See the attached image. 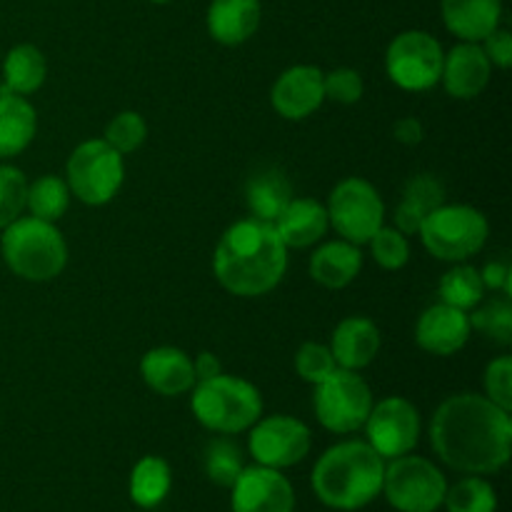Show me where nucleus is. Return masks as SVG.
Wrapping results in <instances>:
<instances>
[{"mask_svg": "<svg viewBox=\"0 0 512 512\" xmlns=\"http://www.w3.org/2000/svg\"><path fill=\"white\" fill-rule=\"evenodd\" d=\"M430 443L438 458L458 473H498L508 465L512 450L510 410L485 395H450L430 420Z\"/></svg>", "mask_w": 512, "mask_h": 512, "instance_id": "f257e3e1", "label": "nucleus"}, {"mask_svg": "<svg viewBox=\"0 0 512 512\" xmlns=\"http://www.w3.org/2000/svg\"><path fill=\"white\" fill-rule=\"evenodd\" d=\"M218 283L238 298H260L278 288L288 270V248L273 223L245 218L230 225L213 255Z\"/></svg>", "mask_w": 512, "mask_h": 512, "instance_id": "f03ea898", "label": "nucleus"}, {"mask_svg": "<svg viewBox=\"0 0 512 512\" xmlns=\"http://www.w3.org/2000/svg\"><path fill=\"white\" fill-rule=\"evenodd\" d=\"M385 460L363 440H345L318 458L313 468L315 495L330 510H363L383 493Z\"/></svg>", "mask_w": 512, "mask_h": 512, "instance_id": "7ed1b4c3", "label": "nucleus"}, {"mask_svg": "<svg viewBox=\"0 0 512 512\" xmlns=\"http://www.w3.org/2000/svg\"><path fill=\"white\" fill-rule=\"evenodd\" d=\"M0 253L5 265L18 278L30 283H48L58 278L68 265V243L55 223L28 215L3 228Z\"/></svg>", "mask_w": 512, "mask_h": 512, "instance_id": "20e7f679", "label": "nucleus"}, {"mask_svg": "<svg viewBox=\"0 0 512 512\" xmlns=\"http://www.w3.org/2000/svg\"><path fill=\"white\" fill-rule=\"evenodd\" d=\"M190 408L198 423L210 433L238 435L258 423L263 415V398L248 380L220 373L193 385Z\"/></svg>", "mask_w": 512, "mask_h": 512, "instance_id": "39448f33", "label": "nucleus"}, {"mask_svg": "<svg viewBox=\"0 0 512 512\" xmlns=\"http://www.w3.org/2000/svg\"><path fill=\"white\" fill-rule=\"evenodd\" d=\"M488 218L473 205H440L420 225L425 250L445 263H465L488 243Z\"/></svg>", "mask_w": 512, "mask_h": 512, "instance_id": "423d86ee", "label": "nucleus"}, {"mask_svg": "<svg viewBox=\"0 0 512 512\" xmlns=\"http://www.w3.org/2000/svg\"><path fill=\"white\" fill-rule=\"evenodd\" d=\"M123 158L125 155H120L103 138L80 143L65 163V183H68L70 195H75L80 203L93 205V208L110 203L123 188Z\"/></svg>", "mask_w": 512, "mask_h": 512, "instance_id": "0eeeda50", "label": "nucleus"}, {"mask_svg": "<svg viewBox=\"0 0 512 512\" xmlns=\"http://www.w3.org/2000/svg\"><path fill=\"white\" fill-rule=\"evenodd\" d=\"M445 480L443 470L420 455H400L385 463L383 493L398 512H438L443 508Z\"/></svg>", "mask_w": 512, "mask_h": 512, "instance_id": "6e6552de", "label": "nucleus"}, {"mask_svg": "<svg viewBox=\"0 0 512 512\" xmlns=\"http://www.w3.org/2000/svg\"><path fill=\"white\" fill-rule=\"evenodd\" d=\"M313 408L318 423L335 435L355 433L368 420L373 408V390L358 370L338 368L330 378L315 385Z\"/></svg>", "mask_w": 512, "mask_h": 512, "instance_id": "1a4fd4ad", "label": "nucleus"}, {"mask_svg": "<svg viewBox=\"0 0 512 512\" xmlns=\"http://www.w3.org/2000/svg\"><path fill=\"white\" fill-rule=\"evenodd\" d=\"M328 220L348 243L365 245L385 225V203L365 178H345L330 193Z\"/></svg>", "mask_w": 512, "mask_h": 512, "instance_id": "9d476101", "label": "nucleus"}, {"mask_svg": "<svg viewBox=\"0 0 512 512\" xmlns=\"http://www.w3.org/2000/svg\"><path fill=\"white\" fill-rule=\"evenodd\" d=\"M443 48L425 30H405L385 53V73L398 88L423 93L435 88L443 73Z\"/></svg>", "mask_w": 512, "mask_h": 512, "instance_id": "9b49d317", "label": "nucleus"}, {"mask_svg": "<svg viewBox=\"0 0 512 512\" xmlns=\"http://www.w3.org/2000/svg\"><path fill=\"white\" fill-rule=\"evenodd\" d=\"M313 445L310 428L298 418L290 415H270V418L258 420L250 428L248 448L253 455L255 465H265L273 470L293 468L303 463Z\"/></svg>", "mask_w": 512, "mask_h": 512, "instance_id": "f8f14e48", "label": "nucleus"}, {"mask_svg": "<svg viewBox=\"0 0 512 512\" xmlns=\"http://www.w3.org/2000/svg\"><path fill=\"white\" fill-rule=\"evenodd\" d=\"M365 435L383 460L413 453L420 440V413L408 398H385L370 408L365 420Z\"/></svg>", "mask_w": 512, "mask_h": 512, "instance_id": "ddd939ff", "label": "nucleus"}, {"mask_svg": "<svg viewBox=\"0 0 512 512\" xmlns=\"http://www.w3.org/2000/svg\"><path fill=\"white\" fill-rule=\"evenodd\" d=\"M230 490L233 512H295V490L283 470L245 465Z\"/></svg>", "mask_w": 512, "mask_h": 512, "instance_id": "4468645a", "label": "nucleus"}, {"mask_svg": "<svg viewBox=\"0 0 512 512\" xmlns=\"http://www.w3.org/2000/svg\"><path fill=\"white\" fill-rule=\"evenodd\" d=\"M323 100V70L315 65H293L283 70L270 90V103L285 120L310 118Z\"/></svg>", "mask_w": 512, "mask_h": 512, "instance_id": "2eb2a0df", "label": "nucleus"}, {"mask_svg": "<svg viewBox=\"0 0 512 512\" xmlns=\"http://www.w3.org/2000/svg\"><path fill=\"white\" fill-rule=\"evenodd\" d=\"M470 333L473 328H470L468 313L445 303L425 308L415 325V340L420 348L430 355H440V358H448V355L463 350L468 345Z\"/></svg>", "mask_w": 512, "mask_h": 512, "instance_id": "dca6fc26", "label": "nucleus"}, {"mask_svg": "<svg viewBox=\"0 0 512 512\" xmlns=\"http://www.w3.org/2000/svg\"><path fill=\"white\" fill-rule=\"evenodd\" d=\"M490 73H493V65L480 43H460L450 53H445L440 83L445 85L450 98L473 100L488 88Z\"/></svg>", "mask_w": 512, "mask_h": 512, "instance_id": "f3484780", "label": "nucleus"}, {"mask_svg": "<svg viewBox=\"0 0 512 512\" xmlns=\"http://www.w3.org/2000/svg\"><path fill=\"white\" fill-rule=\"evenodd\" d=\"M140 375L145 385L163 398H178L190 393L195 385L193 358L173 345L148 350L140 360Z\"/></svg>", "mask_w": 512, "mask_h": 512, "instance_id": "a211bd4d", "label": "nucleus"}, {"mask_svg": "<svg viewBox=\"0 0 512 512\" xmlns=\"http://www.w3.org/2000/svg\"><path fill=\"white\" fill-rule=\"evenodd\" d=\"M275 230L285 248L303 250L320 243L330 228L328 210L323 203L313 198H293L275 218Z\"/></svg>", "mask_w": 512, "mask_h": 512, "instance_id": "6ab92c4d", "label": "nucleus"}, {"mask_svg": "<svg viewBox=\"0 0 512 512\" xmlns=\"http://www.w3.org/2000/svg\"><path fill=\"white\" fill-rule=\"evenodd\" d=\"M380 350V330L373 320L360 318H345L343 323H338L333 333V345H330V353H333L335 363L343 370H363L368 368L375 360Z\"/></svg>", "mask_w": 512, "mask_h": 512, "instance_id": "aec40b11", "label": "nucleus"}, {"mask_svg": "<svg viewBox=\"0 0 512 512\" xmlns=\"http://www.w3.org/2000/svg\"><path fill=\"white\" fill-rule=\"evenodd\" d=\"M260 15V0H213L205 23L220 45H240L258 33Z\"/></svg>", "mask_w": 512, "mask_h": 512, "instance_id": "412c9836", "label": "nucleus"}, {"mask_svg": "<svg viewBox=\"0 0 512 512\" xmlns=\"http://www.w3.org/2000/svg\"><path fill=\"white\" fill-rule=\"evenodd\" d=\"M503 0H443L445 28L463 43H483L500 25Z\"/></svg>", "mask_w": 512, "mask_h": 512, "instance_id": "4be33fe9", "label": "nucleus"}, {"mask_svg": "<svg viewBox=\"0 0 512 512\" xmlns=\"http://www.w3.org/2000/svg\"><path fill=\"white\" fill-rule=\"evenodd\" d=\"M290 200H293V183L278 165L258 168L245 180V205L250 210V218L275 223Z\"/></svg>", "mask_w": 512, "mask_h": 512, "instance_id": "5701e85b", "label": "nucleus"}, {"mask_svg": "<svg viewBox=\"0 0 512 512\" xmlns=\"http://www.w3.org/2000/svg\"><path fill=\"white\" fill-rule=\"evenodd\" d=\"M363 270L360 245L348 240H333L318 248L310 258V278L328 290H343L353 283Z\"/></svg>", "mask_w": 512, "mask_h": 512, "instance_id": "b1692460", "label": "nucleus"}, {"mask_svg": "<svg viewBox=\"0 0 512 512\" xmlns=\"http://www.w3.org/2000/svg\"><path fill=\"white\" fill-rule=\"evenodd\" d=\"M445 203V188L435 175H415L405 183L403 200L395 208V225L403 235H418L423 220Z\"/></svg>", "mask_w": 512, "mask_h": 512, "instance_id": "393cba45", "label": "nucleus"}, {"mask_svg": "<svg viewBox=\"0 0 512 512\" xmlns=\"http://www.w3.org/2000/svg\"><path fill=\"white\" fill-rule=\"evenodd\" d=\"M38 113L33 105L15 93H0V160L23 153L35 138Z\"/></svg>", "mask_w": 512, "mask_h": 512, "instance_id": "a878e982", "label": "nucleus"}, {"mask_svg": "<svg viewBox=\"0 0 512 512\" xmlns=\"http://www.w3.org/2000/svg\"><path fill=\"white\" fill-rule=\"evenodd\" d=\"M173 488V470L170 463L160 455H145L130 470L128 493L138 508L153 510L165 503Z\"/></svg>", "mask_w": 512, "mask_h": 512, "instance_id": "bb28decb", "label": "nucleus"}, {"mask_svg": "<svg viewBox=\"0 0 512 512\" xmlns=\"http://www.w3.org/2000/svg\"><path fill=\"white\" fill-rule=\"evenodd\" d=\"M3 78L5 85L0 88V93H15L25 98V95L40 90V85L48 78V60H45L43 50L30 43L10 48L3 60Z\"/></svg>", "mask_w": 512, "mask_h": 512, "instance_id": "cd10ccee", "label": "nucleus"}, {"mask_svg": "<svg viewBox=\"0 0 512 512\" xmlns=\"http://www.w3.org/2000/svg\"><path fill=\"white\" fill-rule=\"evenodd\" d=\"M440 303L453 305L458 310H473L475 305L483 303L485 285L483 278H480V270H475L473 265L458 263L448 270V273L440 278L438 285Z\"/></svg>", "mask_w": 512, "mask_h": 512, "instance_id": "c85d7f7f", "label": "nucleus"}, {"mask_svg": "<svg viewBox=\"0 0 512 512\" xmlns=\"http://www.w3.org/2000/svg\"><path fill=\"white\" fill-rule=\"evenodd\" d=\"M25 208L30 210L33 218L58 223L70 208V188L65 178L40 175L38 180L28 183V203H25Z\"/></svg>", "mask_w": 512, "mask_h": 512, "instance_id": "c756f323", "label": "nucleus"}, {"mask_svg": "<svg viewBox=\"0 0 512 512\" xmlns=\"http://www.w3.org/2000/svg\"><path fill=\"white\" fill-rule=\"evenodd\" d=\"M203 468L210 483H215L218 488H233V483L245 470L243 450H240L228 435H223V438H213L208 445H205Z\"/></svg>", "mask_w": 512, "mask_h": 512, "instance_id": "7c9ffc66", "label": "nucleus"}, {"mask_svg": "<svg viewBox=\"0 0 512 512\" xmlns=\"http://www.w3.org/2000/svg\"><path fill=\"white\" fill-rule=\"evenodd\" d=\"M443 508L448 512H495L498 493L483 475H468L445 490Z\"/></svg>", "mask_w": 512, "mask_h": 512, "instance_id": "2f4dec72", "label": "nucleus"}, {"mask_svg": "<svg viewBox=\"0 0 512 512\" xmlns=\"http://www.w3.org/2000/svg\"><path fill=\"white\" fill-rule=\"evenodd\" d=\"M478 308V305H475ZM470 318V328L478 330L485 340H493L498 345L512 343V305L508 295L493 298L490 303L480 305Z\"/></svg>", "mask_w": 512, "mask_h": 512, "instance_id": "473e14b6", "label": "nucleus"}, {"mask_svg": "<svg viewBox=\"0 0 512 512\" xmlns=\"http://www.w3.org/2000/svg\"><path fill=\"white\" fill-rule=\"evenodd\" d=\"M148 138V123L140 113L135 110H123L115 115L108 125H105L103 140L113 145L120 155H130L140 148Z\"/></svg>", "mask_w": 512, "mask_h": 512, "instance_id": "72a5a7b5", "label": "nucleus"}, {"mask_svg": "<svg viewBox=\"0 0 512 512\" xmlns=\"http://www.w3.org/2000/svg\"><path fill=\"white\" fill-rule=\"evenodd\" d=\"M28 203V178L13 165H0V230L23 215Z\"/></svg>", "mask_w": 512, "mask_h": 512, "instance_id": "f704fd0d", "label": "nucleus"}, {"mask_svg": "<svg viewBox=\"0 0 512 512\" xmlns=\"http://www.w3.org/2000/svg\"><path fill=\"white\" fill-rule=\"evenodd\" d=\"M370 250H373V260L383 270H400L405 268L410 260L408 235H403L398 228H393V225H383V228L370 238Z\"/></svg>", "mask_w": 512, "mask_h": 512, "instance_id": "c9c22d12", "label": "nucleus"}, {"mask_svg": "<svg viewBox=\"0 0 512 512\" xmlns=\"http://www.w3.org/2000/svg\"><path fill=\"white\" fill-rule=\"evenodd\" d=\"M295 370H298V375L305 383L320 385L338 370V363H335L328 345L305 343L300 345L298 355H295Z\"/></svg>", "mask_w": 512, "mask_h": 512, "instance_id": "e433bc0d", "label": "nucleus"}, {"mask_svg": "<svg viewBox=\"0 0 512 512\" xmlns=\"http://www.w3.org/2000/svg\"><path fill=\"white\" fill-rule=\"evenodd\" d=\"M325 100H333L340 105H355L365 93L363 75L355 68H335L323 73Z\"/></svg>", "mask_w": 512, "mask_h": 512, "instance_id": "4c0bfd02", "label": "nucleus"}, {"mask_svg": "<svg viewBox=\"0 0 512 512\" xmlns=\"http://www.w3.org/2000/svg\"><path fill=\"white\" fill-rule=\"evenodd\" d=\"M485 398L493 400L503 410L512 408V358L500 355L493 363H488L483 375Z\"/></svg>", "mask_w": 512, "mask_h": 512, "instance_id": "58836bf2", "label": "nucleus"}, {"mask_svg": "<svg viewBox=\"0 0 512 512\" xmlns=\"http://www.w3.org/2000/svg\"><path fill=\"white\" fill-rule=\"evenodd\" d=\"M480 48L488 55L490 65H498L500 70H508L512 65V35L500 25L480 43Z\"/></svg>", "mask_w": 512, "mask_h": 512, "instance_id": "ea45409f", "label": "nucleus"}, {"mask_svg": "<svg viewBox=\"0 0 512 512\" xmlns=\"http://www.w3.org/2000/svg\"><path fill=\"white\" fill-rule=\"evenodd\" d=\"M480 278H483L485 290H493V293L510 295L512 290V268L505 260H493V263L485 265L480 270Z\"/></svg>", "mask_w": 512, "mask_h": 512, "instance_id": "a19ab883", "label": "nucleus"}, {"mask_svg": "<svg viewBox=\"0 0 512 512\" xmlns=\"http://www.w3.org/2000/svg\"><path fill=\"white\" fill-rule=\"evenodd\" d=\"M425 128L418 118L408 115V118H400L395 120L393 125V138L403 145H418L423 140Z\"/></svg>", "mask_w": 512, "mask_h": 512, "instance_id": "79ce46f5", "label": "nucleus"}, {"mask_svg": "<svg viewBox=\"0 0 512 512\" xmlns=\"http://www.w3.org/2000/svg\"><path fill=\"white\" fill-rule=\"evenodd\" d=\"M193 370H195V383H200V380H210L215 378V375L223 373V365H220L218 355L203 350V353H198V358L193 360Z\"/></svg>", "mask_w": 512, "mask_h": 512, "instance_id": "37998d69", "label": "nucleus"}, {"mask_svg": "<svg viewBox=\"0 0 512 512\" xmlns=\"http://www.w3.org/2000/svg\"><path fill=\"white\" fill-rule=\"evenodd\" d=\"M150 3H158V5H163V3H170V0H150Z\"/></svg>", "mask_w": 512, "mask_h": 512, "instance_id": "c03bdc74", "label": "nucleus"}]
</instances>
